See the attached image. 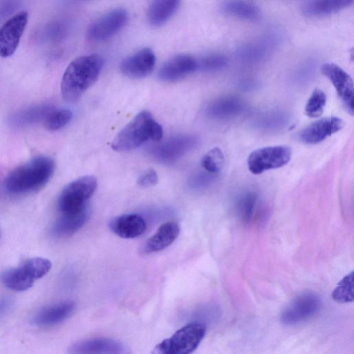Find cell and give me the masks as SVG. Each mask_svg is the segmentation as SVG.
<instances>
[{
  "instance_id": "6da1fadb",
  "label": "cell",
  "mask_w": 354,
  "mask_h": 354,
  "mask_svg": "<svg viewBox=\"0 0 354 354\" xmlns=\"http://www.w3.org/2000/svg\"><path fill=\"white\" fill-rule=\"evenodd\" d=\"M104 61L97 54L75 58L67 66L61 82L63 98L69 102H76L97 80Z\"/></svg>"
},
{
  "instance_id": "7a4b0ae2",
  "label": "cell",
  "mask_w": 354,
  "mask_h": 354,
  "mask_svg": "<svg viewBox=\"0 0 354 354\" xmlns=\"http://www.w3.org/2000/svg\"><path fill=\"white\" fill-rule=\"evenodd\" d=\"M54 171L55 162L50 157L38 156L11 171L5 178L4 186L12 194L32 192L42 188Z\"/></svg>"
},
{
  "instance_id": "3957f363",
  "label": "cell",
  "mask_w": 354,
  "mask_h": 354,
  "mask_svg": "<svg viewBox=\"0 0 354 354\" xmlns=\"http://www.w3.org/2000/svg\"><path fill=\"white\" fill-rule=\"evenodd\" d=\"M162 127L148 111L139 113L116 136L112 148L117 151H127L137 148L146 141H158L162 137Z\"/></svg>"
},
{
  "instance_id": "277c9868",
  "label": "cell",
  "mask_w": 354,
  "mask_h": 354,
  "mask_svg": "<svg viewBox=\"0 0 354 354\" xmlns=\"http://www.w3.org/2000/svg\"><path fill=\"white\" fill-rule=\"evenodd\" d=\"M206 333L202 323L192 322L178 329L170 337L164 339L154 348L159 354H189L199 346Z\"/></svg>"
},
{
  "instance_id": "5b68a950",
  "label": "cell",
  "mask_w": 354,
  "mask_h": 354,
  "mask_svg": "<svg viewBox=\"0 0 354 354\" xmlns=\"http://www.w3.org/2000/svg\"><path fill=\"white\" fill-rule=\"evenodd\" d=\"M97 187L96 179L85 176L67 185L57 199V208L61 213L75 212L87 207V201Z\"/></svg>"
},
{
  "instance_id": "8992f818",
  "label": "cell",
  "mask_w": 354,
  "mask_h": 354,
  "mask_svg": "<svg viewBox=\"0 0 354 354\" xmlns=\"http://www.w3.org/2000/svg\"><path fill=\"white\" fill-rule=\"evenodd\" d=\"M322 306L320 297L311 291H306L294 298L282 310L281 322L292 326L304 322L314 317Z\"/></svg>"
},
{
  "instance_id": "52a82bcc",
  "label": "cell",
  "mask_w": 354,
  "mask_h": 354,
  "mask_svg": "<svg viewBox=\"0 0 354 354\" xmlns=\"http://www.w3.org/2000/svg\"><path fill=\"white\" fill-rule=\"evenodd\" d=\"M291 149L283 145L270 146L253 151L248 156V168L253 174L281 167L291 158Z\"/></svg>"
},
{
  "instance_id": "ba28073f",
  "label": "cell",
  "mask_w": 354,
  "mask_h": 354,
  "mask_svg": "<svg viewBox=\"0 0 354 354\" xmlns=\"http://www.w3.org/2000/svg\"><path fill=\"white\" fill-rule=\"evenodd\" d=\"M197 142V138L192 135L175 136L155 146L151 153L158 162L172 164L192 150Z\"/></svg>"
},
{
  "instance_id": "9c48e42d",
  "label": "cell",
  "mask_w": 354,
  "mask_h": 354,
  "mask_svg": "<svg viewBox=\"0 0 354 354\" xmlns=\"http://www.w3.org/2000/svg\"><path fill=\"white\" fill-rule=\"evenodd\" d=\"M128 18L124 9L111 10L90 25L86 36L93 41L106 40L118 32L126 25Z\"/></svg>"
},
{
  "instance_id": "30bf717a",
  "label": "cell",
  "mask_w": 354,
  "mask_h": 354,
  "mask_svg": "<svg viewBox=\"0 0 354 354\" xmlns=\"http://www.w3.org/2000/svg\"><path fill=\"white\" fill-rule=\"evenodd\" d=\"M28 15L21 11L6 20L0 27V56L8 57L16 51L28 24Z\"/></svg>"
},
{
  "instance_id": "8fae6325",
  "label": "cell",
  "mask_w": 354,
  "mask_h": 354,
  "mask_svg": "<svg viewBox=\"0 0 354 354\" xmlns=\"http://www.w3.org/2000/svg\"><path fill=\"white\" fill-rule=\"evenodd\" d=\"M322 73L334 86L344 107L351 115L353 114V82L351 76L342 68L333 63L322 65Z\"/></svg>"
},
{
  "instance_id": "7c38bea8",
  "label": "cell",
  "mask_w": 354,
  "mask_h": 354,
  "mask_svg": "<svg viewBox=\"0 0 354 354\" xmlns=\"http://www.w3.org/2000/svg\"><path fill=\"white\" fill-rule=\"evenodd\" d=\"M156 60L153 51L149 48H145L123 59L120 68L124 75L133 79H140L152 72Z\"/></svg>"
},
{
  "instance_id": "4fadbf2b",
  "label": "cell",
  "mask_w": 354,
  "mask_h": 354,
  "mask_svg": "<svg viewBox=\"0 0 354 354\" xmlns=\"http://www.w3.org/2000/svg\"><path fill=\"white\" fill-rule=\"evenodd\" d=\"M197 70V59L191 55L180 54L163 64L158 71V76L163 82H175Z\"/></svg>"
},
{
  "instance_id": "5bb4252c",
  "label": "cell",
  "mask_w": 354,
  "mask_h": 354,
  "mask_svg": "<svg viewBox=\"0 0 354 354\" xmlns=\"http://www.w3.org/2000/svg\"><path fill=\"white\" fill-rule=\"evenodd\" d=\"M344 127V122L339 118L330 117L318 120L302 129L299 140L305 144H317L327 137L339 131Z\"/></svg>"
},
{
  "instance_id": "9a60e30c",
  "label": "cell",
  "mask_w": 354,
  "mask_h": 354,
  "mask_svg": "<svg viewBox=\"0 0 354 354\" xmlns=\"http://www.w3.org/2000/svg\"><path fill=\"white\" fill-rule=\"evenodd\" d=\"M234 208L238 218L244 225L258 221L264 210L259 194L254 190L240 194L236 199Z\"/></svg>"
},
{
  "instance_id": "2e32d148",
  "label": "cell",
  "mask_w": 354,
  "mask_h": 354,
  "mask_svg": "<svg viewBox=\"0 0 354 354\" xmlns=\"http://www.w3.org/2000/svg\"><path fill=\"white\" fill-rule=\"evenodd\" d=\"M75 354H118L125 353L124 346L112 339L93 338L80 341L73 344L68 350Z\"/></svg>"
},
{
  "instance_id": "e0dca14e",
  "label": "cell",
  "mask_w": 354,
  "mask_h": 354,
  "mask_svg": "<svg viewBox=\"0 0 354 354\" xmlns=\"http://www.w3.org/2000/svg\"><path fill=\"white\" fill-rule=\"evenodd\" d=\"M111 231L123 239L136 238L145 231V220L137 214H127L113 218L109 224Z\"/></svg>"
},
{
  "instance_id": "ac0fdd59",
  "label": "cell",
  "mask_w": 354,
  "mask_h": 354,
  "mask_svg": "<svg viewBox=\"0 0 354 354\" xmlns=\"http://www.w3.org/2000/svg\"><path fill=\"white\" fill-rule=\"evenodd\" d=\"M75 308V304L72 301H65L46 306L34 316L33 323L40 327L55 326L68 318Z\"/></svg>"
},
{
  "instance_id": "d6986e66",
  "label": "cell",
  "mask_w": 354,
  "mask_h": 354,
  "mask_svg": "<svg viewBox=\"0 0 354 354\" xmlns=\"http://www.w3.org/2000/svg\"><path fill=\"white\" fill-rule=\"evenodd\" d=\"M88 217V207L75 212L62 213L53 225L52 234L59 239L71 236L86 223Z\"/></svg>"
},
{
  "instance_id": "ffe728a7",
  "label": "cell",
  "mask_w": 354,
  "mask_h": 354,
  "mask_svg": "<svg viewBox=\"0 0 354 354\" xmlns=\"http://www.w3.org/2000/svg\"><path fill=\"white\" fill-rule=\"evenodd\" d=\"M245 109V104L239 97L225 96L216 99L207 106L209 117L216 120H227L238 117Z\"/></svg>"
},
{
  "instance_id": "44dd1931",
  "label": "cell",
  "mask_w": 354,
  "mask_h": 354,
  "mask_svg": "<svg viewBox=\"0 0 354 354\" xmlns=\"http://www.w3.org/2000/svg\"><path fill=\"white\" fill-rule=\"evenodd\" d=\"M180 227L176 222H167L145 243L142 251L150 254L161 251L169 246L178 236Z\"/></svg>"
},
{
  "instance_id": "7402d4cb",
  "label": "cell",
  "mask_w": 354,
  "mask_h": 354,
  "mask_svg": "<svg viewBox=\"0 0 354 354\" xmlns=\"http://www.w3.org/2000/svg\"><path fill=\"white\" fill-rule=\"evenodd\" d=\"M180 0H153L147 11V19L153 27L165 24L178 8Z\"/></svg>"
},
{
  "instance_id": "603a6c76",
  "label": "cell",
  "mask_w": 354,
  "mask_h": 354,
  "mask_svg": "<svg viewBox=\"0 0 354 354\" xmlns=\"http://www.w3.org/2000/svg\"><path fill=\"white\" fill-rule=\"evenodd\" d=\"M353 0H310L304 8L305 15L320 17L333 14L346 8Z\"/></svg>"
},
{
  "instance_id": "cb8c5ba5",
  "label": "cell",
  "mask_w": 354,
  "mask_h": 354,
  "mask_svg": "<svg viewBox=\"0 0 354 354\" xmlns=\"http://www.w3.org/2000/svg\"><path fill=\"white\" fill-rule=\"evenodd\" d=\"M1 279L7 288L15 291L27 290L33 286L35 281L21 266L4 271Z\"/></svg>"
},
{
  "instance_id": "d4e9b609",
  "label": "cell",
  "mask_w": 354,
  "mask_h": 354,
  "mask_svg": "<svg viewBox=\"0 0 354 354\" xmlns=\"http://www.w3.org/2000/svg\"><path fill=\"white\" fill-rule=\"evenodd\" d=\"M227 13L248 20H256L259 17V10L254 6L240 0H227L223 4Z\"/></svg>"
},
{
  "instance_id": "484cf974",
  "label": "cell",
  "mask_w": 354,
  "mask_h": 354,
  "mask_svg": "<svg viewBox=\"0 0 354 354\" xmlns=\"http://www.w3.org/2000/svg\"><path fill=\"white\" fill-rule=\"evenodd\" d=\"M288 122V116L283 112H270L261 116L255 122L257 129L263 131H275L283 128Z\"/></svg>"
},
{
  "instance_id": "4316f807",
  "label": "cell",
  "mask_w": 354,
  "mask_h": 354,
  "mask_svg": "<svg viewBox=\"0 0 354 354\" xmlns=\"http://www.w3.org/2000/svg\"><path fill=\"white\" fill-rule=\"evenodd\" d=\"M353 272L351 271L338 282L331 296L337 303L347 304L353 301Z\"/></svg>"
},
{
  "instance_id": "83f0119b",
  "label": "cell",
  "mask_w": 354,
  "mask_h": 354,
  "mask_svg": "<svg viewBox=\"0 0 354 354\" xmlns=\"http://www.w3.org/2000/svg\"><path fill=\"white\" fill-rule=\"evenodd\" d=\"M22 268L35 280L44 277L51 269V262L43 257H34L26 260Z\"/></svg>"
},
{
  "instance_id": "f1b7e54d",
  "label": "cell",
  "mask_w": 354,
  "mask_h": 354,
  "mask_svg": "<svg viewBox=\"0 0 354 354\" xmlns=\"http://www.w3.org/2000/svg\"><path fill=\"white\" fill-rule=\"evenodd\" d=\"M73 117L71 110L67 109H55L50 111L45 120V127L49 131H57L64 127Z\"/></svg>"
},
{
  "instance_id": "f546056e",
  "label": "cell",
  "mask_w": 354,
  "mask_h": 354,
  "mask_svg": "<svg viewBox=\"0 0 354 354\" xmlns=\"http://www.w3.org/2000/svg\"><path fill=\"white\" fill-rule=\"evenodd\" d=\"M224 163V155L218 147L209 151L201 159V166L206 171L216 175L223 169Z\"/></svg>"
},
{
  "instance_id": "4dcf8cb0",
  "label": "cell",
  "mask_w": 354,
  "mask_h": 354,
  "mask_svg": "<svg viewBox=\"0 0 354 354\" xmlns=\"http://www.w3.org/2000/svg\"><path fill=\"white\" fill-rule=\"evenodd\" d=\"M326 102V94L322 90L315 89L306 104V114L310 118L319 117L324 111Z\"/></svg>"
},
{
  "instance_id": "1f68e13d",
  "label": "cell",
  "mask_w": 354,
  "mask_h": 354,
  "mask_svg": "<svg viewBox=\"0 0 354 354\" xmlns=\"http://www.w3.org/2000/svg\"><path fill=\"white\" fill-rule=\"evenodd\" d=\"M227 58L222 55H209L198 60V70L203 71H216L226 66Z\"/></svg>"
},
{
  "instance_id": "d6a6232c",
  "label": "cell",
  "mask_w": 354,
  "mask_h": 354,
  "mask_svg": "<svg viewBox=\"0 0 354 354\" xmlns=\"http://www.w3.org/2000/svg\"><path fill=\"white\" fill-rule=\"evenodd\" d=\"M68 24L66 21H56L48 25L41 31L42 39L47 40H59L68 33Z\"/></svg>"
},
{
  "instance_id": "836d02e7",
  "label": "cell",
  "mask_w": 354,
  "mask_h": 354,
  "mask_svg": "<svg viewBox=\"0 0 354 354\" xmlns=\"http://www.w3.org/2000/svg\"><path fill=\"white\" fill-rule=\"evenodd\" d=\"M216 178V174L209 172L196 174L190 180V185L196 189L203 188L210 185Z\"/></svg>"
},
{
  "instance_id": "e575fe53",
  "label": "cell",
  "mask_w": 354,
  "mask_h": 354,
  "mask_svg": "<svg viewBox=\"0 0 354 354\" xmlns=\"http://www.w3.org/2000/svg\"><path fill=\"white\" fill-rule=\"evenodd\" d=\"M158 182V176L156 171L149 169L140 175L138 179V185L140 187H147L156 185Z\"/></svg>"
},
{
  "instance_id": "d590c367",
  "label": "cell",
  "mask_w": 354,
  "mask_h": 354,
  "mask_svg": "<svg viewBox=\"0 0 354 354\" xmlns=\"http://www.w3.org/2000/svg\"><path fill=\"white\" fill-rule=\"evenodd\" d=\"M16 5V0H1L0 1V17L4 16L6 12Z\"/></svg>"
},
{
  "instance_id": "8d00e7d4",
  "label": "cell",
  "mask_w": 354,
  "mask_h": 354,
  "mask_svg": "<svg viewBox=\"0 0 354 354\" xmlns=\"http://www.w3.org/2000/svg\"><path fill=\"white\" fill-rule=\"evenodd\" d=\"M10 301L6 298H0V316L9 308Z\"/></svg>"
}]
</instances>
